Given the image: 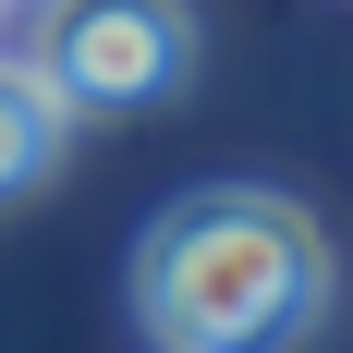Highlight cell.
I'll return each instance as SVG.
<instances>
[{
  "instance_id": "1",
  "label": "cell",
  "mask_w": 353,
  "mask_h": 353,
  "mask_svg": "<svg viewBox=\"0 0 353 353\" xmlns=\"http://www.w3.org/2000/svg\"><path fill=\"white\" fill-rule=\"evenodd\" d=\"M329 305V244L292 195H195L134 244V329L171 353H256Z\"/></svg>"
},
{
  "instance_id": "2",
  "label": "cell",
  "mask_w": 353,
  "mask_h": 353,
  "mask_svg": "<svg viewBox=\"0 0 353 353\" xmlns=\"http://www.w3.org/2000/svg\"><path fill=\"white\" fill-rule=\"evenodd\" d=\"M37 73L61 110H146L195 73V25H183V0H49Z\"/></svg>"
},
{
  "instance_id": "3",
  "label": "cell",
  "mask_w": 353,
  "mask_h": 353,
  "mask_svg": "<svg viewBox=\"0 0 353 353\" xmlns=\"http://www.w3.org/2000/svg\"><path fill=\"white\" fill-rule=\"evenodd\" d=\"M49 159H61V98H49V73L0 61V195H25Z\"/></svg>"
}]
</instances>
